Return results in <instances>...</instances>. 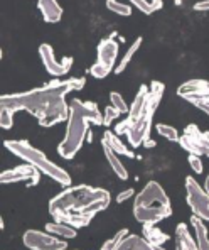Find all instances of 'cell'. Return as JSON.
Listing matches in <instances>:
<instances>
[{
    "mask_svg": "<svg viewBox=\"0 0 209 250\" xmlns=\"http://www.w3.org/2000/svg\"><path fill=\"white\" fill-rule=\"evenodd\" d=\"M144 238L149 244H152L153 247H162L164 244H167L171 240V237L162 231L160 229H157L155 225H144Z\"/></svg>",
    "mask_w": 209,
    "mask_h": 250,
    "instance_id": "20",
    "label": "cell"
},
{
    "mask_svg": "<svg viewBox=\"0 0 209 250\" xmlns=\"http://www.w3.org/2000/svg\"><path fill=\"white\" fill-rule=\"evenodd\" d=\"M115 250H164V249L162 247H153V245L149 244L144 237L128 233L127 237L122 240V244H120Z\"/></svg>",
    "mask_w": 209,
    "mask_h": 250,
    "instance_id": "18",
    "label": "cell"
},
{
    "mask_svg": "<svg viewBox=\"0 0 209 250\" xmlns=\"http://www.w3.org/2000/svg\"><path fill=\"white\" fill-rule=\"evenodd\" d=\"M175 250H199L197 240L192 238L186 223H179L175 229Z\"/></svg>",
    "mask_w": 209,
    "mask_h": 250,
    "instance_id": "16",
    "label": "cell"
},
{
    "mask_svg": "<svg viewBox=\"0 0 209 250\" xmlns=\"http://www.w3.org/2000/svg\"><path fill=\"white\" fill-rule=\"evenodd\" d=\"M164 91H166V84L162 82H157L153 80L150 83V97H149V104H147L145 113L142 115L140 120L133 124H116L115 127V134L116 135H127L128 144L132 147H140L142 144H145L147 141H150V128H152L153 122V115H155L157 108H159L160 102H162Z\"/></svg>",
    "mask_w": 209,
    "mask_h": 250,
    "instance_id": "5",
    "label": "cell"
},
{
    "mask_svg": "<svg viewBox=\"0 0 209 250\" xmlns=\"http://www.w3.org/2000/svg\"><path fill=\"white\" fill-rule=\"evenodd\" d=\"M127 235H128V230L127 229H122L120 231H116V233L113 235L112 238H108V240H106L105 244L101 245L100 250H115L120 244H122V240L127 237Z\"/></svg>",
    "mask_w": 209,
    "mask_h": 250,
    "instance_id": "26",
    "label": "cell"
},
{
    "mask_svg": "<svg viewBox=\"0 0 209 250\" xmlns=\"http://www.w3.org/2000/svg\"><path fill=\"white\" fill-rule=\"evenodd\" d=\"M140 46H142V38H137L133 41V44H132L130 47H128V51L125 54H123V58L120 60V64H116V68H115V73L116 75H120V73H123L127 69V66L130 64V61H132V58L135 56V53H137L138 49H140Z\"/></svg>",
    "mask_w": 209,
    "mask_h": 250,
    "instance_id": "23",
    "label": "cell"
},
{
    "mask_svg": "<svg viewBox=\"0 0 209 250\" xmlns=\"http://www.w3.org/2000/svg\"><path fill=\"white\" fill-rule=\"evenodd\" d=\"M86 83L83 78H68L64 82L54 80L39 88L22 93L3 95L0 98V127L9 130L14 125V115L25 110L38 119L42 127H53L69 119V105L66 95L81 90Z\"/></svg>",
    "mask_w": 209,
    "mask_h": 250,
    "instance_id": "1",
    "label": "cell"
},
{
    "mask_svg": "<svg viewBox=\"0 0 209 250\" xmlns=\"http://www.w3.org/2000/svg\"><path fill=\"white\" fill-rule=\"evenodd\" d=\"M133 196H137V194H135V191L132 189V188H128V189L116 194V201H118V203H123V201L130 200V198H133Z\"/></svg>",
    "mask_w": 209,
    "mask_h": 250,
    "instance_id": "32",
    "label": "cell"
},
{
    "mask_svg": "<svg viewBox=\"0 0 209 250\" xmlns=\"http://www.w3.org/2000/svg\"><path fill=\"white\" fill-rule=\"evenodd\" d=\"M90 125H103V115L95 102L75 98L69 104V119L63 141L57 146V154L63 159H73L84 144Z\"/></svg>",
    "mask_w": 209,
    "mask_h": 250,
    "instance_id": "3",
    "label": "cell"
},
{
    "mask_svg": "<svg viewBox=\"0 0 209 250\" xmlns=\"http://www.w3.org/2000/svg\"><path fill=\"white\" fill-rule=\"evenodd\" d=\"M3 146L14 156H17L19 159H24L25 164H31L32 167H36L39 172L46 174L47 178L54 179V181L63 186H71V176L61 166H57L56 163L47 159L46 154L36 149L34 146H31L27 141H3Z\"/></svg>",
    "mask_w": 209,
    "mask_h": 250,
    "instance_id": "6",
    "label": "cell"
},
{
    "mask_svg": "<svg viewBox=\"0 0 209 250\" xmlns=\"http://www.w3.org/2000/svg\"><path fill=\"white\" fill-rule=\"evenodd\" d=\"M120 115H122V112H120V110H116L113 105H108L105 108V113H103V125H105V127H108V125L112 124L115 119H118Z\"/></svg>",
    "mask_w": 209,
    "mask_h": 250,
    "instance_id": "29",
    "label": "cell"
},
{
    "mask_svg": "<svg viewBox=\"0 0 209 250\" xmlns=\"http://www.w3.org/2000/svg\"><path fill=\"white\" fill-rule=\"evenodd\" d=\"M149 97H150V86L147 84H140L138 88L137 95L133 98V104L130 105V112H128L127 119L122 120L123 124H133L137 120L142 119V115L145 113V108H147V104H149Z\"/></svg>",
    "mask_w": 209,
    "mask_h": 250,
    "instance_id": "13",
    "label": "cell"
},
{
    "mask_svg": "<svg viewBox=\"0 0 209 250\" xmlns=\"http://www.w3.org/2000/svg\"><path fill=\"white\" fill-rule=\"evenodd\" d=\"M101 142L108 146L110 149H112L115 154H118V156L133 157V150L128 149V146H125L122 141H120V137L115 134V132H112V130H105L103 137H101Z\"/></svg>",
    "mask_w": 209,
    "mask_h": 250,
    "instance_id": "17",
    "label": "cell"
},
{
    "mask_svg": "<svg viewBox=\"0 0 209 250\" xmlns=\"http://www.w3.org/2000/svg\"><path fill=\"white\" fill-rule=\"evenodd\" d=\"M116 56H118V42L115 41V34L101 39L100 44H98L96 62L90 69L91 76L96 80L106 78L112 73L113 66H115Z\"/></svg>",
    "mask_w": 209,
    "mask_h": 250,
    "instance_id": "7",
    "label": "cell"
},
{
    "mask_svg": "<svg viewBox=\"0 0 209 250\" xmlns=\"http://www.w3.org/2000/svg\"><path fill=\"white\" fill-rule=\"evenodd\" d=\"M177 95L181 98H184L186 102L192 100V98H201V97H208L209 95V82L203 78H194L189 82L182 83L177 88Z\"/></svg>",
    "mask_w": 209,
    "mask_h": 250,
    "instance_id": "14",
    "label": "cell"
},
{
    "mask_svg": "<svg viewBox=\"0 0 209 250\" xmlns=\"http://www.w3.org/2000/svg\"><path fill=\"white\" fill-rule=\"evenodd\" d=\"M39 56H41V61L44 68H46V71L51 76H54V78H61V76L68 75L73 66V61H75L71 56H64L61 61H57L56 56H54L53 46H49V44H41L39 46Z\"/></svg>",
    "mask_w": 209,
    "mask_h": 250,
    "instance_id": "11",
    "label": "cell"
},
{
    "mask_svg": "<svg viewBox=\"0 0 209 250\" xmlns=\"http://www.w3.org/2000/svg\"><path fill=\"white\" fill-rule=\"evenodd\" d=\"M112 196L106 189L88 185L69 186L49 201V213L54 222L66 223L73 229H83L95 215L110 207Z\"/></svg>",
    "mask_w": 209,
    "mask_h": 250,
    "instance_id": "2",
    "label": "cell"
},
{
    "mask_svg": "<svg viewBox=\"0 0 209 250\" xmlns=\"http://www.w3.org/2000/svg\"><path fill=\"white\" fill-rule=\"evenodd\" d=\"M164 3L160 2V0H153V2H145V0H133V7H137L138 10H140L142 14H147V16H150V14L157 12V10L162 9Z\"/></svg>",
    "mask_w": 209,
    "mask_h": 250,
    "instance_id": "24",
    "label": "cell"
},
{
    "mask_svg": "<svg viewBox=\"0 0 209 250\" xmlns=\"http://www.w3.org/2000/svg\"><path fill=\"white\" fill-rule=\"evenodd\" d=\"M22 242L31 250H68L66 240H59L57 237L47 233V231L27 230L22 237Z\"/></svg>",
    "mask_w": 209,
    "mask_h": 250,
    "instance_id": "10",
    "label": "cell"
},
{
    "mask_svg": "<svg viewBox=\"0 0 209 250\" xmlns=\"http://www.w3.org/2000/svg\"><path fill=\"white\" fill-rule=\"evenodd\" d=\"M110 102H112V105L115 106L116 110H120L122 113H127L130 112V106L125 104V100H123V97L118 93V91H112V95H110Z\"/></svg>",
    "mask_w": 209,
    "mask_h": 250,
    "instance_id": "28",
    "label": "cell"
},
{
    "mask_svg": "<svg viewBox=\"0 0 209 250\" xmlns=\"http://www.w3.org/2000/svg\"><path fill=\"white\" fill-rule=\"evenodd\" d=\"M46 231L57 238H64V240H69V238L76 237V229L66 225V223H59V222H49L46 223Z\"/></svg>",
    "mask_w": 209,
    "mask_h": 250,
    "instance_id": "22",
    "label": "cell"
},
{
    "mask_svg": "<svg viewBox=\"0 0 209 250\" xmlns=\"http://www.w3.org/2000/svg\"><path fill=\"white\" fill-rule=\"evenodd\" d=\"M190 225H192L194 233H196V240H197V247H199V250H209V235H208V229L203 223V220L192 215Z\"/></svg>",
    "mask_w": 209,
    "mask_h": 250,
    "instance_id": "21",
    "label": "cell"
},
{
    "mask_svg": "<svg viewBox=\"0 0 209 250\" xmlns=\"http://www.w3.org/2000/svg\"><path fill=\"white\" fill-rule=\"evenodd\" d=\"M189 104H192L196 108L203 110L204 113L209 115V95L208 97H201V98H192V100H189Z\"/></svg>",
    "mask_w": 209,
    "mask_h": 250,
    "instance_id": "30",
    "label": "cell"
},
{
    "mask_svg": "<svg viewBox=\"0 0 209 250\" xmlns=\"http://www.w3.org/2000/svg\"><path fill=\"white\" fill-rule=\"evenodd\" d=\"M101 147H103L105 157H106V161H108L110 167L113 169V172H115V174L118 176L122 181H127V179H128V171H127L125 164L122 163V159H120V156L113 152V150L110 149L106 144H103V142H101Z\"/></svg>",
    "mask_w": 209,
    "mask_h": 250,
    "instance_id": "19",
    "label": "cell"
},
{
    "mask_svg": "<svg viewBox=\"0 0 209 250\" xmlns=\"http://www.w3.org/2000/svg\"><path fill=\"white\" fill-rule=\"evenodd\" d=\"M179 146L188 150L189 156L209 157V132L201 130L196 124L186 125L184 134L179 139Z\"/></svg>",
    "mask_w": 209,
    "mask_h": 250,
    "instance_id": "8",
    "label": "cell"
},
{
    "mask_svg": "<svg viewBox=\"0 0 209 250\" xmlns=\"http://www.w3.org/2000/svg\"><path fill=\"white\" fill-rule=\"evenodd\" d=\"M38 9L41 10L42 19L49 22V24H56L63 17V9L56 0H39Z\"/></svg>",
    "mask_w": 209,
    "mask_h": 250,
    "instance_id": "15",
    "label": "cell"
},
{
    "mask_svg": "<svg viewBox=\"0 0 209 250\" xmlns=\"http://www.w3.org/2000/svg\"><path fill=\"white\" fill-rule=\"evenodd\" d=\"M189 166L196 174H201V172L204 171L203 161H201V157H197V156H189Z\"/></svg>",
    "mask_w": 209,
    "mask_h": 250,
    "instance_id": "31",
    "label": "cell"
},
{
    "mask_svg": "<svg viewBox=\"0 0 209 250\" xmlns=\"http://www.w3.org/2000/svg\"><path fill=\"white\" fill-rule=\"evenodd\" d=\"M172 207L167 193L157 181H149L135 196L133 216L144 225H155L171 216Z\"/></svg>",
    "mask_w": 209,
    "mask_h": 250,
    "instance_id": "4",
    "label": "cell"
},
{
    "mask_svg": "<svg viewBox=\"0 0 209 250\" xmlns=\"http://www.w3.org/2000/svg\"><path fill=\"white\" fill-rule=\"evenodd\" d=\"M41 179V172L31 164H20L17 167L7 169L0 174L2 185H14V183H27L29 186H36Z\"/></svg>",
    "mask_w": 209,
    "mask_h": 250,
    "instance_id": "12",
    "label": "cell"
},
{
    "mask_svg": "<svg viewBox=\"0 0 209 250\" xmlns=\"http://www.w3.org/2000/svg\"><path fill=\"white\" fill-rule=\"evenodd\" d=\"M194 10H197V12H208V10H209V0L197 2L196 5H194Z\"/></svg>",
    "mask_w": 209,
    "mask_h": 250,
    "instance_id": "33",
    "label": "cell"
},
{
    "mask_svg": "<svg viewBox=\"0 0 209 250\" xmlns=\"http://www.w3.org/2000/svg\"><path fill=\"white\" fill-rule=\"evenodd\" d=\"M106 7H108L112 12L118 14V16H123V17H128L132 14V5H128V3H120V2H115V0H108Z\"/></svg>",
    "mask_w": 209,
    "mask_h": 250,
    "instance_id": "27",
    "label": "cell"
},
{
    "mask_svg": "<svg viewBox=\"0 0 209 250\" xmlns=\"http://www.w3.org/2000/svg\"><path fill=\"white\" fill-rule=\"evenodd\" d=\"M186 193H188L186 200H188V205L192 209L194 216L201 218L203 222H209V194L204 188L199 186V183L192 176L186 178Z\"/></svg>",
    "mask_w": 209,
    "mask_h": 250,
    "instance_id": "9",
    "label": "cell"
},
{
    "mask_svg": "<svg viewBox=\"0 0 209 250\" xmlns=\"http://www.w3.org/2000/svg\"><path fill=\"white\" fill-rule=\"evenodd\" d=\"M157 132H159V135H162L164 139H167V141L171 142H179V139H181V135H179L177 128L172 127V125H167V124H157Z\"/></svg>",
    "mask_w": 209,
    "mask_h": 250,
    "instance_id": "25",
    "label": "cell"
},
{
    "mask_svg": "<svg viewBox=\"0 0 209 250\" xmlns=\"http://www.w3.org/2000/svg\"><path fill=\"white\" fill-rule=\"evenodd\" d=\"M204 189H206V193L209 194V174H208V178H206V183H204Z\"/></svg>",
    "mask_w": 209,
    "mask_h": 250,
    "instance_id": "34",
    "label": "cell"
}]
</instances>
